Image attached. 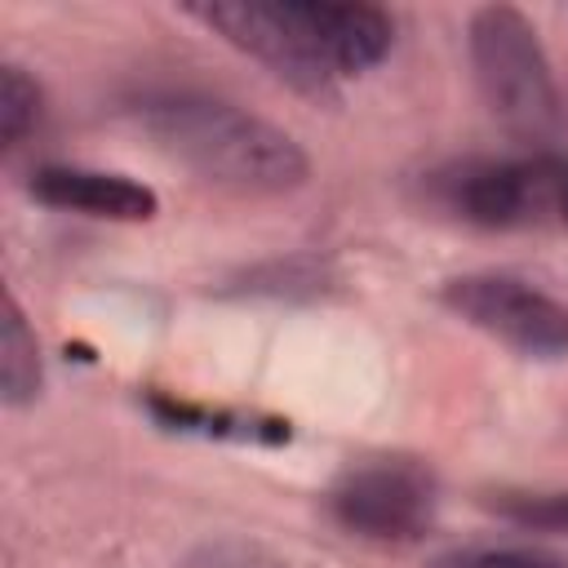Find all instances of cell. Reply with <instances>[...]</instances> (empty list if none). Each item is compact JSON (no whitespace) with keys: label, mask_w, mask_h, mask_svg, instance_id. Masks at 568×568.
Returning a JSON list of instances; mask_svg holds the SVG:
<instances>
[{"label":"cell","mask_w":568,"mask_h":568,"mask_svg":"<svg viewBox=\"0 0 568 568\" xmlns=\"http://www.w3.org/2000/svg\"><path fill=\"white\" fill-rule=\"evenodd\" d=\"M328 515L351 537L413 546L435 528L439 479L422 457H364L328 488Z\"/></svg>","instance_id":"cell-4"},{"label":"cell","mask_w":568,"mask_h":568,"mask_svg":"<svg viewBox=\"0 0 568 568\" xmlns=\"http://www.w3.org/2000/svg\"><path fill=\"white\" fill-rule=\"evenodd\" d=\"M532 173H537V186H541V204L546 213H555L564 226H568V151H532Z\"/></svg>","instance_id":"cell-13"},{"label":"cell","mask_w":568,"mask_h":568,"mask_svg":"<svg viewBox=\"0 0 568 568\" xmlns=\"http://www.w3.org/2000/svg\"><path fill=\"white\" fill-rule=\"evenodd\" d=\"M182 568H288V564L248 537H213V541L195 546L182 559Z\"/></svg>","instance_id":"cell-11"},{"label":"cell","mask_w":568,"mask_h":568,"mask_svg":"<svg viewBox=\"0 0 568 568\" xmlns=\"http://www.w3.org/2000/svg\"><path fill=\"white\" fill-rule=\"evenodd\" d=\"M439 302L457 320H466L470 328L497 337L519 355H532V359L568 355V302H559L555 293L519 275H501V271L453 275L444 280Z\"/></svg>","instance_id":"cell-5"},{"label":"cell","mask_w":568,"mask_h":568,"mask_svg":"<svg viewBox=\"0 0 568 568\" xmlns=\"http://www.w3.org/2000/svg\"><path fill=\"white\" fill-rule=\"evenodd\" d=\"M40 102H44L40 84L22 67L4 62L0 67V142L4 146H18L40 124Z\"/></svg>","instance_id":"cell-10"},{"label":"cell","mask_w":568,"mask_h":568,"mask_svg":"<svg viewBox=\"0 0 568 568\" xmlns=\"http://www.w3.org/2000/svg\"><path fill=\"white\" fill-rule=\"evenodd\" d=\"M422 195L444 217L479 231H515L546 213L532 160L457 155L422 173Z\"/></svg>","instance_id":"cell-6"},{"label":"cell","mask_w":568,"mask_h":568,"mask_svg":"<svg viewBox=\"0 0 568 568\" xmlns=\"http://www.w3.org/2000/svg\"><path fill=\"white\" fill-rule=\"evenodd\" d=\"M457 568H568V559L537 550V546H488V550L466 555Z\"/></svg>","instance_id":"cell-14"},{"label":"cell","mask_w":568,"mask_h":568,"mask_svg":"<svg viewBox=\"0 0 568 568\" xmlns=\"http://www.w3.org/2000/svg\"><path fill=\"white\" fill-rule=\"evenodd\" d=\"M133 115L178 164L235 195H284L297 191L311 173L293 133L217 93H146Z\"/></svg>","instance_id":"cell-2"},{"label":"cell","mask_w":568,"mask_h":568,"mask_svg":"<svg viewBox=\"0 0 568 568\" xmlns=\"http://www.w3.org/2000/svg\"><path fill=\"white\" fill-rule=\"evenodd\" d=\"M209 31L271 67L302 93H328L342 75L377 67L395 44V18L337 0H209L186 4Z\"/></svg>","instance_id":"cell-1"},{"label":"cell","mask_w":568,"mask_h":568,"mask_svg":"<svg viewBox=\"0 0 568 568\" xmlns=\"http://www.w3.org/2000/svg\"><path fill=\"white\" fill-rule=\"evenodd\" d=\"M40 346L36 333L18 306L13 293H4V320H0V395L9 408H22L40 395Z\"/></svg>","instance_id":"cell-8"},{"label":"cell","mask_w":568,"mask_h":568,"mask_svg":"<svg viewBox=\"0 0 568 568\" xmlns=\"http://www.w3.org/2000/svg\"><path fill=\"white\" fill-rule=\"evenodd\" d=\"M466 53L493 120L510 138L537 142L546 151V142L559 138L564 98L537 27L515 4H484L466 22Z\"/></svg>","instance_id":"cell-3"},{"label":"cell","mask_w":568,"mask_h":568,"mask_svg":"<svg viewBox=\"0 0 568 568\" xmlns=\"http://www.w3.org/2000/svg\"><path fill=\"white\" fill-rule=\"evenodd\" d=\"M31 195L62 213L106 217V222H151L160 213V195L146 182L124 173L80 169V164H44L31 173Z\"/></svg>","instance_id":"cell-7"},{"label":"cell","mask_w":568,"mask_h":568,"mask_svg":"<svg viewBox=\"0 0 568 568\" xmlns=\"http://www.w3.org/2000/svg\"><path fill=\"white\" fill-rule=\"evenodd\" d=\"M151 413H155L164 426H173V430L231 435V439H266V444L288 439V426H284V422H271V417H240V413H204V408H191V404H178V399H164V395H151Z\"/></svg>","instance_id":"cell-9"},{"label":"cell","mask_w":568,"mask_h":568,"mask_svg":"<svg viewBox=\"0 0 568 568\" xmlns=\"http://www.w3.org/2000/svg\"><path fill=\"white\" fill-rule=\"evenodd\" d=\"M497 510H501L506 519H515L519 528L564 532V537H568V488H564V493H541V497H501Z\"/></svg>","instance_id":"cell-12"}]
</instances>
